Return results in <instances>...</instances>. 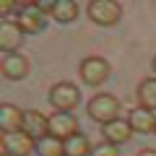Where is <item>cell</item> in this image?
Returning <instances> with one entry per match:
<instances>
[{
    "mask_svg": "<svg viewBox=\"0 0 156 156\" xmlns=\"http://www.w3.org/2000/svg\"><path fill=\"white\" fill-rule=\"evenodd\" d=\"M86 112H89V117L94 120V122L109 125V122H115V120H120L122 101L117 99L115 94H107V91H101V94H94V96L89 99Z\"/></svg>",
    "mask_w": 156,
    "mask_h": 156,
    "instance_id": "cell-1",
    "label": "cell"
},
{
    "mask_svg": "<svg viewBox=\"0 0 156 156\" xmlns=\"http://www.w3.org/2000/svg\"><path fill=\"white\" fill-rule=\"evenodd\" d=\"M50 104L55 107L57 112L73 115V109L81 104V89H78L73 81H57L50 89Z\"/></svg>",
    "mask_w": 156,
    "mask_h": 156,
    "instance_id": "cell-2",
    "label": "cell"
},
{
    "mask_svg": "<svg viewBox=\"0 0 156 156\" xmlns=\"http://www.w3.org/2000/svg\"><path fill=\"white\" fill-rule=\"evenodd\" d=\"M109 73H112V65L104 60V57H86V60H81V65H78V76H81V81H83L86 86H104L107 81H109Z\"/></svg>",
    "mask_w": 156,
    "mask_h": 156,
    "instance_id": "cell-3",
    "label": "cell"
},
{
    "mask_svg": "<svg viewBox=\"0 0 156 156\" xmlns=\"http://www.w3.org/2000/svg\"><path fill=\"white\" fill-rule=\"evenodd\" d=\"M86 13L96 26H115L122 18V5L115 0H91L86 5Z\"/></svg>",
    "mask_w": 156,
    "mask_h": 156,
    "instance_id": "cell-4",
    "label": "cell"
},
{
    "mask_svg": "<svg viewBox=\"0 0 156 156\" xmlns=\"http://www.w3.org/2000/svg\"><path fill=\"white\" fill-rule=\"evenodd\" d=\"M16 23L23 34H39V31H44V26H47V16L34 3H18Z\"/></svg>",
    "mask_w": 156,
    "mask_h": 156,
    "instance_id": "cell-5",
    "label": "cell"
},
{
    "mask_svg": "<svg viewBox=\"0 0 156 156\" xmlns=\"http://www.w3.org/2000/svg\"><path fill=\"white\" fill-rule=\"evenodd\" d=\"M0 151L8 156H31V151H37V140L31 135H26L23 130L3 133L0 135Z\"/></svg>",
    "mask_w": 156,
    "mask_h": 156,
    "instance_id": "cell-6",
    "label": "cell"
},
{
    "mask_svg": "<svg viewBox=\"0 0 156 156\" xmlns=\"http://www.w3.org/2000/svg\"><path fill=\"white\" fill-rule=\"evenodd\" d=\"M29 70H31V62L21 52H11V55L0 57V73L5 81H23L29 76Z\"/></svg>",
    "mask_w": 156,
    "mask_h": 156,
    "instance_id": "cell-7",
    "label": "cell"
},
{
    "mask_svg": "<svg viewBox=\"0 0 156 156\" xmlns=\"http://www.w3.org/2000/svg\"><path fill=\"white\" fill-rule=\"evenodd\" d=\"M50 135L57 138V140H62V143H65L68 138H73V135H78V120H76V115L55 112V115L50 117Z\"/></svg>",
    "mask_w": 156,
    "mask_h": 156,
    "instance_id": "cell-8",
    "label": "cell"
},
{
    "mask_svg": "<svg viewBox=\"0 0 156 156\" xmlns=\"http://www.w3.org/2000/svg\"><path fill=\"white\" fill-rule=\"evenodd\" d=\"M21 42H23V31L18 29V23L3 18V21H0V50H3V55L16 52L18 47H21Z\"/></svg>",
    "mask_w": 156,
    "mask_h": 156,
    "instance_id": "cell-9",
    "label": "cell"
},
{
    "mask_svg": "<svg viewBox=\"0 0 156 156\" xmlns=\"http://www.w3.org/2000/svg\"><path fill=\"white\" fill-rule=\"evenodd\" d=\"M23 133L31 135L34 140H42L50 135V117H44L39 109H26L23 115Z\"/></svg>",
    "mask_w": 156,
    "mask_h": 156,
    "instance_id": "cell-10",
    "label": "cell"
},
{
    "mask_svg": "<svg viewBox=\"0 0 156 156\" xmlns=\"http://www.w3.org/2000/svg\"><path fill=\"white\" fill-rule=\"evenodd\" d=\"M133 125L128 122V120H115V122H109V125H101V135H104V140L107 143H112V146H122V143H130V138H133Z\"/></svg>",
    "mask_w": 156,
    "mask_h": 156,
    "instance_id": "cell-11",
    "label": "cell"
},
{
    "mask_svg": "<svg viewBox=\"0 0 156 156\" xmlns=\"http://www.w3.org/2000/svg\"><path fill=\"white\" fill-rule=\"evenodd\" d=\"M23 115L16 104H0V133H18L23 130Z\"/></svg>",
    "mask_w": 156,
    "mask_h": 156,
    "instance_id": "cell-12",
    "label": "cell"
},
{
    "mask_svg": "<svg viewBox=\"0 0 156 156\" xmlns=\"http://www.w3.org/2000/svg\"><path fill=\"white\" fill-rule=\"evenodd\" d=\"M128 122L133 125L135 133L140 135H148V133H156V115L151 109H143V107H133L128 115Z\"/></svg>",
    "mask_w": 156,
    "mask_h": 156,
    "instance_id": "cell-13",
    "label": "cell"
},
{
    "mask_svg": "<svg viewBox=\"0 0 156 156\" xmlns=\"http://www.w3.org/2000/svg\"><path fill=\"white\" fill-rule=\"evenodd\" d=\"M78 13H81V8H78L76 0H57L55 3V11H52V18H55L57 23H73L78 18Z\"/></svg>",
    "mask_w": 156,
    "mask_h": 156,
    "instance_id": "cell-14",
    "label": "cell"
},
{
    "mask_svg": "<svg viewBox=\"0 0 156 156\" xmlns=\"http://www.w3.org/2000/svg\"><path fill=\"white\" fill-rule=\"evenodd\" d=\"M138 107L143 109H156V78H143L138 83Z\"/></svg>",
    "mask_w": 156,
    "mask_h": 156,
    "instance_id": "cell-15",
    "label": "cell"
},
{
    "mask_svg": "<svg viewBox=\"0 0 156 156\" xmlns=\"http://www.w3.org/2000/svg\"><path fill=\"white\" fill-rule=\"evenodd\" d=\"M91 140L86 138L83 133L73 135V138L65 140V156H91Z\"/></svg>",
    "mask_w": 156,
    "mask_h": 156,
    "instance_id": "cell-16",
    "label": "cell"
},
{
    "mask_svg": "<svg viewBox=\"0 0 156 156\" xmlns=\"http://www.w3.org/2000/svg\"><path fill=\"white\" fill-rule=\"evenodd\" d=\"M37 156H65V143L52 135L37 140Z\"/></svg>",
    "mask_w": 156,
    "mask_h": 156,
    "instance_id": "cell-17",
    "label": "cell"
},
{
    "mask_svg": "<svg viewBox=\"0 0 156 156\" xmlns=\"http://www.w3.org/2000/svg\"><path fill=\"white\" fill-rule=\"evenodd\" d=\"M91 156H120V151H117V146H112V143H99V146H94Z\"/></svg>",
    "mask_w": 156,
    "mask_h": 156,
    "instance_id": "cell-18",
    "label": "cell"
},
{
    "mask_svg": "<svg viewBox=\"0 0 156 156\" xmlns=\"http://www.w3.org/2000/svg\"><path fill=\"white\" fill-rule=\"evenodd\" d=\"M55 3H57V0H34V5L44 13V16H52V11H55Z\"/></svg>",
    "mask_w": 156,
    "mask_h": 156,
    "instance_id": "cell-19",
    "label": "cell"
},
{
    "mask_svg": "<svg viewBox=\"0 0 156 156\" xmlns=\"http://www.w3.org/2000/svg\"><path fill=\"white\" fill-rule=\"evenodd\" d=\"M13 11H18V3H8V0H3L0 3V13H3V18H8V13H13Z\"/></svg>",
    "mask_w": 156,
    "mask_h": 156,
    "instance_id": "cell-20",
    "label": "cell"
},
{
    "mask_svg": "<svg viewBox=\"0 0 156 156\" xmlns=\"http://www.w3.org/2000/svg\"><path fill=\"white\" fill-rule=\"evenodd\" d=\"M138 156H156V148H140Z\"/></svg>",
    "mask_w": 156,
    "mask_h": 156,
    "instance_id": "cell-21",
    "label": "cell"
},
{
    "mask_svg": "<svg viewBox=\"0 0 156 156\" xmlns=\"http://www.w3.org/2000/svg\"><path fill=\"white\" fill-rule=\"evenodd\" d=\"M151 68H154V73H156V55H154V60H151Z\"/></svg>",
    "mask_w": 156,
    "mask_h": 156,
    "instance_id": "cell-22",
    "label": "cell"
},
{
    "mask_svg": "<svg viewBox=\"0 0 156 156\" xmlns=\"http://www.w3.org/2000/svg\"><path fill=\"white\" fill-rule=\"evenodd\" d=\"M0 156H8V154H3V151H0Z\"/></svg>",
    "mask_w": 156,
    "mask_h": 156,
    "instance_id": "cell-23",
    "label": "cell"
}]
</instances>
